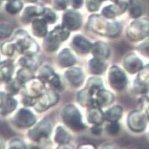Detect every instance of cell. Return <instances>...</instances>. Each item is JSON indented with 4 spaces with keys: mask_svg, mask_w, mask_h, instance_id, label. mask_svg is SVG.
<instances>
[{
    "mask_svg": "<svg viewBox=\"0 0 149 149\" xmlns=\"http://www.w3.org/2000/svg\"><path fill=\"white\" fill-rule=\"evenodd\" d=\"M87 26L95 34L112 38L118 37L122 30L119 22L106 18L102 14H92L90 16Z\"/></svg>",
    "mask_w": 149,
    "mask_h": 149,
    "instance_id": "6da1fadb",
    "label": "cell"
},
{
    "mask_svg": "<svg viewBox=\"0 0 149 149\" xmlns=\"http://www.w3.org/2000/svg\"><path fill=\"white\" fill-rule=\"evenodd\" d=\"M11 41L14 42L16 50L25 55L36 54L39 50L38 44L23 30L17 31Z\"/></svg>",
    "mask_w": 149,
    "mask_h": 149,
    "instance_id": "7a4b0ae2",
    "label": "cell"
},
{
    "mask_svg": "<svg viewBox=\"0 0 149 149\" xmlns=\"http://www.w3.org/2000/svg\"><path fill=\"white\" fill-rule=\"evenodd\" d=\"M127 37L133 42H139L149 37V19L139 17L130 22L126 31Z\"/></svg>",
    "mask_w": 149,
    "mask_h": 149,
    "instance_id": "3957f363",
    "label": "cell"
},
{
    "mask_svg": "<svg viewBox=\"0 0 149 149\" xmlns=\"http://www.w3.org/2000/svg\"><path fill=\"white\" fill-rule=\"evenodd\" d=\"M70 35V31L65 29L63 26H56L52 31L44 37L43 47L47 52L56 51L62 42L66 40Z\"/></svg>",
    "mask_w": 149,
    "mask_h": 149,
    "instance_id": "277c9868",
    "label": "cell"
},
{
    "mask_svg": "<svg viewBox=\"0 0 149 149\" xmlns=\"http://www.w3.org/2000/svg\"><path fill=\"white\" fill-rule=\"evenodd\" d=\"M61 118L63 123L72 130L79 131L86 128L81 113L74 105H66L61 111Z\"/></svg>",
    "mask_w": 149,
    "mask_h": 149,
    "instance_id": "5b68a950",
    "label": "cell"
},
{
    "mask_svg": "<svg viewBox=\"0 0 149 149\" xmlns=\"http://www.w3.org/2000/svg\"><path fill=\"white\" fill-rule=\"evenodd\" d=\"M52 131V122L49 118H45L37 123L29 130L28 136L34 142H40L47 139Z\"/></svg>",
    "mask_w": 149,
    "mask_h": 149,
    "instance_id": "8992f818",
    "label": "cell"
},
{
    "mask_svg": "<svg viewBox=\"0 0 149 149\" xmlns=\"http://www.w3.org/2000/svg\"><path fill=\"white\" fill-rule=\"evenodd\" d=\"M127 125L130 130L136 133L144 131L148 126L149 117L142 110H134L127 116Z\"/></svg>",
    "mask_w": 149,
    "mask_h": 149,
    "instance_id": "52a82bcc",
    "label": "cell"
},
{
    "mask_svg": "<svg viewBox=\"0 0 149 149\" xmlns=\"http://www.w3.org/2000/svg\"><path fill=\"white\" fill-rule=\"evenodd\" d=\"M133 89L136 94L145 95L149 91V63L137 73L133 83Z\"/></svg>",
    "mask_w": 149,
    "mask_h": 149,
    "instance_id": "ba28073f",
    "label": "cell"
},
{
    "mask_svg": "<svg viewBox=\"0 0 149 149\" xmlns=\"http://www.w3.org/2000/svg\"><path fill=\"white\" fill-rule=\"evenodd\" d=\"M108 81L110 86L116 90H122L127 84L125 73L119 66H113L108 72Z\"/></svg>",
    "mask_w": 149,
    "mask_h": 149,
    "instance_id": "9c48e42d",
    "label": "cell"
},
{
    "mask_svg": "<svg viewBox=\"0 0 149 149\" xmlns=\"http://www.w3.org/2000/svg\"><path fill=\"white\" fill-rule=\"evenodd\" d=\"M36 116L31 110L26 108L19 109L13 117V122L17 127L28 128L36 123Z\"/></svg>",
    "mask_w": 149,
    "mask_h": 149,
    "instance_id": "30bf717a",
    "label": "cell"
},
{
    "mask_svg": "<svg viewBox=\"0 0 149 149\" xmlns=\"http://www.w3.org/2000/svg\"><path fill=\"white\" fill-rule=\"evenodd\" d=\"M82 25V17L76 9L65 10L62 18V26L69 31H77Z\"/></svg>",
    "mask_w": 149,
    "mask_h": 149,
    "instance_id": "8fae6325",
    "label": "cell"
},
{
    "mask_svg": "<svg viewBox=\"0 0 149 149\" xmlns=\"http://www.w3.org/2000/svg\"><path fill=\"white\" fill-rule=\"evenodd\" d=\"M59 101L58 93L54 90H49L41 96L36 98V102L34 105V108L37 112H43L55 104Z\"/></svg>",
    "mask_w": 149,
    "mask_h": 149,
    "instance_id": "7c38bea8",
    "label": "cell"
},
{
    "mask_svg": "<svg viewBox=\"0 0 149 149\" xmlns=\"http://www.w3.org/2000/svg\"><path fill=\"white\" fill-rule=\"evenodd\" d=\"M45 84H46L38 78L37 79L33 78L23 85V95L35 98H38L47 91Z\"/></svg>",
    "mask_w": 149,
    "mask_h": 149,
    "instance_id": "4fadbf2b",
    "label": "cell"
},
{
    "mask_svg": "<svg viewBox=\"0 0 149 149\" xmlns=\"http://www.w3.org/2000/svg\"><path fill=\"white\" fill-rule=\"evenodd\" d=\"M123 67L128 73L133 74L138 73L144 67L142 60L134 53H129L124 58Z\"/></svg>",
    "mask_w": 149,
    "mask_h": 149,
    "instance_id": "5bb4252c",
    "label": "cell"
},
{
    "mask_svg": "<svg viewBox=\"0 0 149 149\" xmlns=\"http://www.w3.org/2000/svg\"><path fill=\"white\" fill-rule=\"evenodd\" d=\"M65 78L69 83L74 87H78L84 81V74L81 69L78 67H70L64 74Z\"/></svg>",
    "mask_w": 149,
    "mask_h": 149,
    "instance_id": "9a60e30c",
    "label": "cell"
},
{
    "mask_svg": "<svg viewBox=\"0 0 149 149\" xmlns=\"http://www.w3.org/2000/svg\"><path fill=\"white\" fill-rule=\"evenodd\" d=\"M43 11L44 7L40 5H29L22 10L21 21L25 24L29 23L37 17H41Z\"/></svg>",
    "mask_w": 149,
    "mask_h": 149,
    "instance_id": "2e32d148",
    "label": "cell"
},
{
    "mask_svg": "<svg viewBox=\"0 0 149 149\" xmlns=\"http://www.w3.org/2000/svg\"><path fill=\"white\" fill-rule=\"evenodd\" d=\"M1 114L6 116L14 111L17 106V101L8 93H1Z\"/></svg>",
    "mask_w": 149,
    "mask_h": 149,
    "instance_id": "e0dca14e",
    "label": "cell"
},
{
    "mask_svg": "<svg viewBox=\"0 0 149 149\" xmlns=\"http://www.w3.org/2000/svg\"><path fill=\"white\" fill-rule=\"evenodd\" d=\"M71 46L74 51L80 54H86L91 51L93 44L81 35H76L73 37Z\"/></svg>",
    "mask_w": 149,
    "mask_h": 149,
    "instance_id": "ac0fdd59",
    "label": "cell"
},
{
    "mask_svg": "<svg viewBox=\"0 0 149 149\" xmlns=\"http://www.w3.org/2000/svg\"><path fill=\"white\" fill-rule=\"evenodd\" d=\"M57 62L61 67H71L76 63V58L70 49L65 48L58 53Z\"/></svg>",
    "mask_w": 149,
    "mask_h": 149,
    "instance_id": "d6986e66",
    "label": "cell"
},
{
    "mask_svg": "<svg viewBox=\"0 0 149 149\" xmlns=\"http://www.w3.org/2000/svg\"><path fill=\"white\" fill-rule=\"evenodd\" d=\"M91 53L94 58L106 60L110 56V48L106 42L103 41H98L92 46Z\"/></svg>",
    "mask_w": 149,
    "mask_h": 149,
    "instance_id": "ffe728a7",
    "label": "cell"
},
{
    "mask_svg": "<svg viewBox=\"0 0 149 149\" xmlns=\"http://www.w3.org/2000/svg\"><path fill=\"white\" fill-rule=\"evenodd\" d=\"M86 119L89 123L93 124V125H102L104 122V120H106L104 113H103L100 107L98 106L88 107Z\"/></svg>",
    "mask_w": 149,
    "mask_h": 149,
    "instance_id": "44dd1931",
    "label": "cell"
},
{
    "mask_svg": "<svg viewBox=\"0 0 149 149\" xmlns=\"http://www.w3.org/2000/svg\"><path fill=\"white\" fill-rule=\"evenodd\" d=\"M129 15L134 19L139 18L145 11V3L143 0H129L128 2Z\"/></svg>",
    "mask_w": 149,
    "mask_h": 149,
    "instance_id": "7402d4cb",
    "label": "cell"
},
{
    "mask_svg": "<svg viewBox=\"0 0 149 149\" xmlns=\"http://www.w3.org/2000/svg\"><path fill=\"white\" fill-rule=\"evenodd\" d=\"M114 101V95L108 90L102 89L95 95V102L98 107H106L111 104Z\"/></svg>",
    "mask_w": 149,
    "mask_h": 149,
    "instance_id": "603a6c76",
    "label": "cell"
},
{
    "mask_svg": "<svg viewBox=\"0 0 149 149\" xmlns=\"http://www.w3.org/2000/svg\"><path fill=\"white\" fill-rule=\"evenodd\" d=\"M48 23L43 19L36 18L31 22V30L34 36L37 37H44L48 34Z\"/></svg>",
    "mask_w": 149,
    "mask_h": 149,
    "instance_id": "cb8c5ba5",
    "label": "cell"
},
{
    "mask_svg": "<svg viewBox=\"0 0 149 149\" xmlns=\"http://www.w3.org/2000/svg\"><path fill=\"white\" fill-rule=\"evenodd\" d=\"M94 95L89 91L87 89L84 88L81 90L78 94V102L80 104L86 107H91L93 106H97L95 102V98Z\"/></svg>",
    "mask_w": 149,
    "mask_h": 149,
    "instance_id": "d4e9b609",
    "label": "cell"
},
{
    "mask_svg": "<svg viewBox=\"0 0 149 149\" xmlns=\"http://www.w3.org/2000/svg\"><path fill=\"white\" fill-rule=\"evenodd\" d=\"M72 136L67 130L62 126H58L55 130L54 140L57 144L61 146L67 145L71 141Z\"/></svg>",
    "mask_w": 149,
    "mask_h": 149,
    "instance_id": "484cf974",
    "label": "cell"
},
{
    "mask_svg": "<svg viewBox=\"0 0 149 149\" xmlns=\"http://www.w3.org/2000/svg\"><path fill=\"white\" fill-rule=\"evenodd\" d=\"M88 69L90 73L93 74H100L107 69V65L104 60L94 58L90 59L88 62Z\"/></svg>",
    "mask_w": 149,
    "mask_h": 149,
    "instance_id": "4316f807",
    "label": "cell"
},
{
    "mask_svg": "<svg viewBox=\"0 0 149 149\" xmlns=\"http://www.w3.org/2000/svg\"><path fill=\"white\" fill-rule=\"evenodd\" d=\"M19 63L21 66L29 68L33 71H35L40 65V60L35 56V54L25 55L19 60Z\"/></svg>",
    "mask_w": 149,
    "mask_h": 149,
    "instance_id": "83f0119b",
    "label": "cell"
},
{
    "mask_svg": "<svg viewBox=\"0 0 149 149\" xmlns=\"http://www.w3.org/2000/svg\"><path fill=\"white\" fill-rule=\"evenodd\" d=\"M14 66L11 61H5L1 63V81L2 82H7L11 79L14 74Z\"/></svg>",
    "mask_w": 149,
    "mask_h": 149,
    "instance_id": "f1b7e54d",
    "label": "cell"
},
{
    "mask_svg": "<svg viewBox=\"0 0 149 149\" xmlns=\"http://www.w3.org/2000/svg\"><path fill=\"white\" fill-rule=\"evenodd\" d=\"M85 88L87 89L93 95H95L98 91L104 89L102 78L98 77H91L86 82Z\"/></svg>",
    "mask_w": 149,
    "mask_h": 149,
    "instance_id": "f546056e",
    "label": "cell"
},
{
    "mask_svg": "<svg viewBox=\"0 0 149 149\" xmlns=\"http://www.w3.org/2000/svg\"><path fill=\"white\" fill-rule=\"evenodd\" d=\"M122 115V108L119 105L110 107L104 113L105 119L108 122H118Z\"/></svg>",
    "mask_w": 149,
    "mask_h": 149,
    "instance_id": "4dcf8cb0",
    "label": "cell"
},
{
    "mask_svg": "<svg viewBox=\"0 0 149 149\" xmlns=\"http://www.w3.org/2000/svg\"><path fill=\"white\" fill-rule=\"evenodd\" d=\"M34 78V71L29 68L23 67L22 66L21 69L17 72V75H16V79L20 82L22 85H24L30 80Z\"/></svg>",
    "mask_w": 149,
    "mask_h": 149,
    "instance_id": "1f68e13d",
    "label": "cell"
},
{
    "mask_svg": "<svg viewBox=\"0 0 149 149\" xmlns=\"http://www.w3.org/2000/svg\"><path fill=\"white\" fill-rule=\"evenodd\" d=\"M5 10L11 15H15L22 11L23 3L22 0H8L5 4Z\"/></svg>",
    "mask_w": 149,
    "mask_h": 149,
    "instance_id": "d6a6232c",
    "label": "cell"
},
{
    "mask_svg": "<svg viewBox=\"0 0 149 149\" xmlns=\"http://www.w3.org/2000/svg\"><path fill=\"white\" fill-rule=\"evenodd\" d=\"M54 74L55 73H54L52 68L50 67L48 65H44L40 69L38 78L40 79L42 82H44L45 84H49L54 75Z\"/></svg>",
    "mask_w": 149,
    "mask_h": 149,
    "instance_id": "836d02e7",
    "label": "cell"
},
{
    "mask_svg": "<svg viewBox=\"0 0 149 149\" xmlns=\"http://www.w3.org/2000/svg\"><path fill=\"white\" fill-rule=\"evenodd\" d=\"M23 85L17 81L16 78L14 79L9 80L8 81L5 82V90L8 94L12 95H17L20 91Z\"/></svg>",
    "mask_w": 149,
    "mask_h": 149,
    "instance_id": "e575fe53",
    "label": "cell"
},
{
    "mask_svg": "<svg viewBox=\"0 0 149 149\" xmlns=\"http://www.w3.org/2000/svg\"><path fill=\"white\" fill-rule=\"evenodd\" d=\"M48 24H54L57 20V15L55 12L50 8H44V11L41 16Z\"/></svg>",
    "mask_w": 149,
    "mask_h": 149,
    "instance_id": "d590c367",
    "label": "cell"
},
{
    "mask_svg": "<svg viewBox=\"0 0 149 149\" xmlns=\"http://www.w3.org/2000/svg\"><path fill=\"white\" fill-rule=\"evenodd\" d=\"M136 49L140 53L141 55L149 59V37L142 40L137 46Z\"/></svg>",
    "mask_w": 149,
    "mask_h": 149,
    "instance_id": "8d00e7d4",
    "label": "cell"
},
{
    "mask_svg": "<svg viewBox=\"0 0 149 149\" xmlns=\"http://www.w3.org/2000/svg\"><path fill=\"white\" fill-rule=\"evenodd\" d=\"M16 50L15 46H14V42L12 41H6L3 42L1 46V52L2 54L5 56H8L10 57L14 54V52Z\"/></svg>",
    "mask_w": 149,
    "mask_h": 149,
    "instance_id": "74e56055",
    "label": "cell"
},
{
    "mask_svg": "<svg viewBox=\"0 0 149 149\" xmlns=\"http://www.w3.org/2000/svg\"><path fill=\"white\" fill-rule=\"evenodd\" d=\"M49 85L54 89V90L58 92H62L64 90V85L61 81V78L58 74L55 73L52 80L49 81Z\"/></svg>",
    "mask_w": 149,
    "mask_h": 149,
    "instance_id": "f35d334b",
    "label": "cell"
},
{
    "mask_svg": "<svg viewBox=\"0 0 149 149\" xmlns=\"http://www.w3.org/2000/svg\"><path fill=\"white\" fill-rule=\"evenodd\" d=\"M105 130L110 135H116L120 130V125L118 122H109L105 127Z\"/></svg>",
    "mask_w": 149,
    "mask_h": 149,
    "instance_id": "ab89813d",
    "label": "cell"
},
{
    "mask_svg": "<svg viewBox=\"0 0 149 149\" xmlns=\"http://www.w3.org/2000/svg\"><path fill=\"white\" fill-rule=\"evenodd\" d=\"M53 8L57 10H65L70 5V0H52Z\"/></svg>",
    "mask_w": 149,
    "mask_h": 149,
    "instance_id": "60d3db41",
    "label": "cell"
},
{
    "mask_svg": "<svg viewBox=\"0 0 149 149\" xmlns=\"http://www.w3.org/2000/svg\"><path fill=\"white\" fill-rule=\"evenodd\" d=\"M86 7L90 12H95L98 10L103 2L102 0H85Z\"/></svg>",
    "mask_w": 149,
    "mask_h": 149,
    "instance_id": "b9f144b4",
    "label": "cell"
},
{
    "mask_svg": "<svg viewBox=\"0 0 149 149\" xmlns=\"http://www.w3.org/2000/svg\"><path fill=\"white\" fill-rule=\"evenodd\" d=\"M8 148H26V145L24 143L23 141H22L21 139H13L8 142Z\"/></svg>",
    "mask_w": 149,
    "mask_h": 149,
    "instance_id": "7bdbcfd3",
    "label": "cell"
},
{
    "mask_svg": "<svg viewBox=\"0 0 149 149\" xmlns=\"http://www.w3.org/2000/svg\"><path fill=\"white\" fill-rule=\"evenodd\" d=\"M0 34H1V39H5L7 38L11 34L12 29L8 24L2 23L1 25V31H0Z\"/></svg>",
    "mask_w": 149,
    "mask_h": 149,
    "instance_id": "ee69618b",
    "label": "cell"
},
{
    "mask_svg": "<svg viewBox=\"0 0 149 149\" xmlns=\"http://www.w3.org/2000/svg\"><path fill=\"white\" fill-rule=\"evenodd\" d=\"M36 102V98L28 96V95H23V99H22V103L26 107H34V104Z\"/></svg>",
    "mask_w": 149,
    "mask_h": 149,
    "instance_id": "f6af8a7d",
    "label": "cell"
},
{
    "mask_svg": "<svg viewBox=\"0 0 149 149\" xmlns=\"http://www.w3.org/2000/svg\"><path fill=\"white\" fill-rule=\"evenodd\" d=\"M84 0H70V5L74 9H79L83 6Z\"/></svg>",
    "mask_w": 149,
    "mask_h": 149,
    "instance_id": "bcb514c9",
    "label": "cell"
},
{
    "mask_svg": "<svg viewBox=\"0 0 149 149\" xmlns=\"http://www.w3.org/2000/svg\"><path fill=\"white\" fill-rule=\"evenodd\" d=\"M101 125H94L93 127H91L90 131H91V133L93 135H101V134H102V127Z\"/></svg>",
    "mask_w": 149,
    "mask_h": 149,
    "instance_id": "7dc6e473",
    "label": "cell"
},
{
    "mask_svg": "<svg viewBox=\"0 0 149 149\" xmlns=\"http://www.w3.org/2000/svg\"><path fill=\"white\" fill-rule=\"evenodd\" d=\"M26 2H30V3H34V2H37V0H23Z\"/></svg>",
    "mask_w": 149,
    "mask_h": 149,
    "instance_id": "c3c4849f",
    "label": "cell"
},
{
    "mask_svg": "<svg viewBox=\"0 0 149 149\" xmlns=\"http://www.w3.org/2000/svg\"><path fill=\"white\" fill-rule=\"evenodd\" d=\"M102 2H104V1H107V0H102Z\"/></svg>",
    "mask_w": 149,
    "mask_h": 149,
    "instance_id": "681fc988",
    "label": "cell"
},
{
    "mask_svg": "<svg viewBox=\"0 0 149 149\" xmlns=\"http://www.w3.org/2000/svg\"><path fill=\"white\" fill-rule=\"evenodd\" d=\"M4 1H8V0H4Z\"/></svg>",
    "mask_w": 149,
    "mask_h": 149,
    "instance_id": "f907efd6",
    "label": "cell"
}]
</instances>
